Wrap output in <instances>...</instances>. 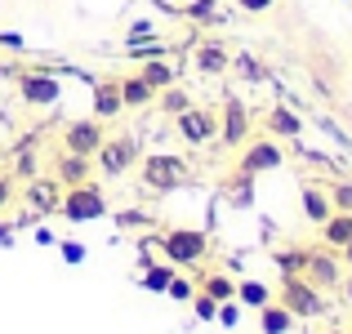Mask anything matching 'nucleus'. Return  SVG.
Masks as SVG:
<instances>
[{
	"label": "nucleus",
	"mask_w": 352,
	"mask_h": 334,
	"mask_svg": "<svg viewBox=\"0 0 352 334\" xmlns=\"http://www.w3.org/2000/svg\"><path fill=\"white\" fill-rule=\"evenodd\" d=\"M326 334H348V330H326Z\"/></svg>",
	"instance_id": "nucleus-46"
},
{
	"label": "nucleus",
	"mask_w": 352,
	"mask_h": 334,
	"mask_svg": "<svg viewBox=\"0 0 352 334\" xmlns=\"http://www.w3.org/2000/svg\"><path fill=\"white\" fill-rule=\"evenodd\" d=\"M58 214L67 223H94L107 214V197L94 179L89 183H76V188H63V201H58Z\"/></svg>",
	"instance_id": "nucleus-4"
},
{
	"label": "nucleus",
	"mask_w": 352,
	"mask_h": 334,
	"mask_svg": "<svg viewBox=\"0 0 352 334\" xmlns=\"http://www.w3.org/2000/svg\"><path fill=\"white\" fill-rule=\"evenodd\" d=\"M116 223H120V227H147L152 219H147L143 210H120V214H116Z\"/></svg>",
	"instance_id": "nucleus-36"
},
{
	"label": "nucleus",
	"mask_w": 352,
	"mask_h": 334,
	"mask_svg": "<svg viewBox=\"0 0 352 334\" xmlns=\"http://www.w3.org/2000/svg\"><path fill=\"white\" fill-rule=\"evenodd\" d=\"M228 201L232 205H254V174H245V170H236L232 179H228Z\"/></svg>",
	"instance_id": "nucleus-25"
},
{
	"label": "nucleus",
	"mask_w": 352,
	"mask_h": 334,
	"mask_svg": "<svg viewBox=\"0 0 352 334\" xmlns=\"http://www.w3.org/2000/svg\"><path fill=\"white\" fill-rule=\"evenodd\" d=\"M263 129H267L272 138H281V143H294V138H303V116L276 103V107L263 111Z\"/></svg>",
	"instance_id": "nucleus-14"
},
{
	"label": "nucleus",
	"mask_w": 352,
	"mask_h": 334,
	"mask_svg": "<svg viewBox=\"0 0 352 334\" xmlns=\"http://www.w3.org/2000/svg\"><path fill=\"white\" fill-rule=\"evenodd\" d=\"M192 179L188 161L183 156H170V152H152L138 161V183H143L147 192H179L183 183Z\"/></svg>",
	"instance_id": "nucleus-2"
},
{
	"label": "nucleus",
	"mask_w": 352,
	"mask_h": 334,
	"mask_svg": "<svg viewBox=\"0 0 352 334\" xmlns=\"http://www.w3.org/2000/svg\"><path fill=\"white\" fill-rule=\"evenodd\" d=\"M254 138V116H250V107L241 103V98H223V107H219V147H228V152H241V147Z\"/></svg>",
	"instance_id": "nucleus-5"
},
{
	"label": "nucleus",
	"mask_w": 352,
	"mask_h": 334,
	"mask_svg": "<svg viewBox=\"0 0 352 334\" xmlns=\"http://www.w3.org/2000/svg\"><path fill=\"white\" fill-rule=\"evenodd\" d=\"M120 98H125V111L129 107H147V103H156V89L134 71V76H120Z\"/></svg>",
	"instance_id": "nucleus-22"
},
{
	"label": "nucleus",
	"mask_w": 352,
	"mask_h": 334,
	"mask_svg": "<svg viewBox=\"0 0 352 334\" xmlns=\"http://www.w3.org/2000/svg\"><path fill=\"white\" fill-rule=\"evenodd\" d=\"M197 290H201V294H210L214 303L236 299V281H232L228 272H201V276H197Z\"/></svg>",
	"instance_id": "nucleus-21"
},
{
	"label": "nucleus",
	"mask_w": 352,
	"mask_h": 334,
	"mask_svg": "<svg viewBox=\"0 0 352 334\" xmlns=\"http://www.w3.org/2000/svg\"><path fill=\"white\" fill-rule=\"evenodd\" d=\"M0 45H5V49H23V36H14V32H0Z\"/></svg>",
	"instance_id": "nucleus-42"
},
{
	"label": "nucleus",
	"mask_w": 352,
	"mask_h": 334,
	"mask_svg": "<svg viewBox=\"0 0 352 334\" xmlns=\"http://www.w3.org/2000/svg\"><path fill=\"white\" fill-rule=\"evenodd\" d=\"M14 236V227H9V223H0V241H9Z\"/></svg>",
	"instance_id": "nucleus-44"
},
{
	"label": "nucleus",
	"mask_w": 352,
	"mask_h": 334,
	"mask_svg": "<svg viewBox=\"0 0 352 334\" xmlns=\"http://www.w3.org/2000/svg\"><path fill=\"white\" fill-rule=\"evenodd\" d=\"M192 312H197L201 321H214V317H219V303L210 299V294H201V290H197V299H192Z\"/></svg>",
	"instance_id": "nucleus-32"
},
{
	"label": "nucleus",
	"mask_w": 352,
	"mask_h": 334,
	"mask_svg": "<svg viewBox=\"0 0 352 334\" xmlns=\"http://www.w3.org/2000/svg\"><path fill=\"white\" fill-rule=\"evenodd\" d=\"M276 303L290 308L294 321H299V317H321V312H326V294H321L317 285H308L303 276H281V285H276Z\"/></svg>",
	"instance_id": "nucleus-7"
},
{
	"label": "nucleus",
	"mask_w": 352,
	"mask_h": 334,
	"mask_svg": "<svg viewBox=\"0 0 352 334\" xmlns=\"http://www.w3.org/2000/svg\"><path fill=\"white\" fill-rule=\"evenodd\" d=\"M94 156H76V152H63L58 147V156H54V179L63 183V188H76V183H89L94 179Z\"/></svg>",
	"instance_id": "nucleus-13"
},
{
	"label": "nucleus",
	"mask_w": 352,
	"mask_h": 334,
	"mask_svg": "<svg viewBox=\"0 0 352 334\" xmlns=\"http://www.w3.org/2000/svg\"><path fill=\"white\" fill-rule=\"evenodd\" d=\"M174 14H183L188 23H214L219 18V0H183Z\"/></svg>",
	"instance_id": "nucleus-28"
},
{
	"label": "nucleus",
	"mask_w": 352,
	"mask_h": 334,
	"mask_svg": "<svg viewBox=\"0 0 352 334\" xmlns=\"http://www.w3.org/2000/svg\"><path fill=\"white\" fill-rule=\"evenodd\" d=\"M138 161H143V143H138L134 134H107L103 147L94 152V170L103 174V179H125Z\"/></svg>",
	"instance_id": "nucleus-3"
},
{
	"label": "nucleus",
	"mask_w": 352,
	"mask_h": 334,
	"mask_svg": "<svg viewBox=\"0 0 352 334\" xmlns=\"http://www.w3.org/2000/svg\"><path fill=\"white\" fill-rule=\"evenodd\" d=\"M352 241V214H344V210H335L326 223H321V245H330V249H344Z\"/></svg>",
	"instance_id": "nucleus-20"
},
{
	"label": "nucleus",
	"mask_w": 352,
	"mask_h": 334,
	"mask_svg": "<svg viewBox=\"0 0 352 334\" xmlns=\"http://www.w3.org/2000/svg\"><path fill=\"white\" fill-rule=\"evenodd\" d=\"M258 330L263 334H290L294 330V312L290 308H281V303H263V308H258Z\"/></svg>",
	"instance_id": "nucleus-19"
},
{
	"label": "nucleus",
	"mask_w": 352,
	"mask_h": 334,
	"mask_svg": "<svg viewBox=\"0 0 352 334\" xmlns=\"http://www.w3.org/2000/svg\"><path fill=\"white\" fill-rule=\"evenodd\" d=\"M125 49H129V58H134V63H147V58H161L165 45L161 41H138V45H125Z\"/></svg>",
	"instance_id": "nucleus-31"
},
{
	"label": "nucleus",
	"mask_w": 352,
	"mask_h": 334,
	"mask_svg": "<svg viewBox=\"0 0 352 334\" xmlns=\"http://www.w3.org/2000/svg\"><path fill=\"white\" fill-rule=\"evenodd\" d=\"M330 205L335 210H344V214H352V179H339V183H330Z\"/></svg>",
	"instance_id": "nucleus-29"
},
{
	"label": "nucleus",
	"mask_w": 352,
	"mask_h": 334,
	"mask_svg": "<svg viewBox=\"0 0 352 334\" xmlns=\"http://www.w3.org/2000/svg\"><path fill=\"white\" fill-rule=\"evenodd\" d=\"M344 258H339V249L330 245H308V263H303V281L317 285L321 294H335L339 281H344Z\"/></svg>",
	"instance_id": "nucleus-6"
},
{
	"label": "nucleus",
	"mask_w": 352,
	"mask_h": 334,
	"mask_svg": "<svg viewBox=\"0 0 352 334\" xmlns=\"http://www.w3.org/2000/svg\"><path fill=\"white\" fill-rule=\"evenodd\" d=\"M232 63H236V71H241V76L263 80V67H258V58H254V54H241V58H232Z\"/></svg>",
	"instance_id": "nucleus-35"
},
{
	"label": "nucleus",
	"mask_w": 352,
	"mask_h": 334,
	"mask_svg": "<svg viewBox=\"0 0 352 334\" xmlns=\"http://www.w3.org/2000/svg\"><path fill=\"white\" fill-rule=\"evenodd\" d=\"M236 303L241 308H263V303H272V290H267L263 281H236Z\"/></svg>",
	"instance_id": "nucleus-26"
},
{
	"label": "nucleus",
	"mask_w": 352,
	"mask_h": 334,
	"mask_svg": "<svg viewBox=\"0 0 352 334\" xmlns=\"http://www.w3.org/2000/svg\"><path fill=\"white\" fill-rule=\"evenodd\" d=\"M241 9H245V14H267V9L276 5V0H236Z\"/></svg>",
	"instance_id": "nucleus-40"
},
{
	"label": "nucleus",
	"mask_w": 352,
	"mask_h": 334,
	"mask_svg": "<svg viewBox=\"0 0 352 334\" xmlns=\"http://www.w3.org/2000/svg\"><path fill=\"white\" fill-rule=\"evenodd\" d=\"M14 205V174H0V214Z\"/></svg>",
	"instance_id": "nucleus-37"
},
{
	"label": "nucleus",
	"mask_w": 352,
	"mask_h": 334,
	"mask_svg": "<svg viewBox=\"0 0 352 334\" xmlns=\"http://www.w3.org/2000/svg\"><path fill=\"white\" fill-rule=\"evenodd\" d=\"M18 98H23L27 107H54L63 98V85H58L54 71L36 67V71H23V76H18Z\"/></svg>",
	"instance_id": "nucleus-11"
},
{
	"label": "nucleus",
	"mask_w": 352,
	"mask_h": 334,
	"mask_svg": "<svg viewBox=\"0 0 352 334\" xmlns=\"http://www.w3.org/2000/svg\"><path fill=\"white\" fill-rule=\"evenodd\" d=\"M120 111H125V98H120V76H107V80H98L94 85V116L103 120H116Z\"/></svg>",
	"instance_id": "nucleus-16"
},
{
	"label": "nucleus",
	"mask_w": 352,
	"mask_h": 334,
	"mask_svg": "<svg viewBox=\"0 0 352 334\" xmlns=\"http://www.w3.org/2000/svg\"><path fill=\"white\" fill-rule=\"evenodd\" d=\"M36 174V156L27 152V156H18V165H14V179H32Z\"/></svg>",
	"instance_id": "nucleus-38"
},
{
	"label": "nucleus",
	"mask_w": 352,
	"mask_h": 334,
	"mask_svg": "<svg viewBox=\"0 0 352 334\" xmlns=\"http://www.w3.org/2000/svg\"><path fill=\"white\" fill-rule=\"evenodd\" d=\"M156 5H161V9H179L183 0H156Z\"/></svg>",
	"instance_id": "nucleus-45"
},
{
	"label": "nucleus",
	"mask_w": 352,
	"mask_h": 334,
	"mask_svg": "<svg viewBox=\"0 0 352 334\" xmlns=\"http://www.w3.org/2000/svg\"><path fill=\"white\" fill-rule=\"evenodd\" d=\"M348 334H352V330H348Z\"/></svg>",
	"instance_id": "nucleus-47"
},
{
	"label": "nucleus",
	"mask_w": 352,
	"mask_h": 334,
	"mask_svg": "<svg viewBox=\"0 0 352 334\" xmlns=\"http://www.w3.org/2000/svg\"><path fill=\"white\" fill-rule=\"evenodd\" d=\"M299 205H303V219H308L312 227H321V223L335 214V205H330V192H326V188H317V183H303Z\"/></svg>",
	"instance_id": "nucleus-17"
},
{
	"label": "nucleus",
	"mask_w": 352,
	"mask_h": 334,
	"mask_svg": "<svg viewBox=\"0 0 352 334\" xmlns=\"http://www.w3.org/2000/svg\"><path fill=\"white\" fill-rule=\"evenodd\" d=\"M23 201L32 205V214H36V219H41V214H58L63 183L54 179V174H32V179H27V192H23Z\"/></svg>",
	"instance_id": "nucleus-12"
},
{
	"label": "nucleus",
	"mask_w": 352,
	"mask_h": 334,
	"mask_svg": "<svg viewBox=\"0 0 352 334\" xmlns=\"http://www.w3.org/2000/svg\"><path fill=\"white\" fill-rule=\"evenodd\" d=\"M138 76H143L147 85H152L156 94H161V89H170L174 80H179V67H174V63L161 54V58H147V63H138Z\"/></svg>",
	"instance_id": "nucleus-18"
},
{
	"label": "nucleus",
	"mask_w": 352,
	"mask_h": 334,
	"mask_svg": "<svg viewBox=\"0 0 352 334\" xmlns=\"http://www.w3.org/2000/svg\"><path fill=\"white\" fill-rule=\"evenodd\" d=\"M174 129H179V138L188 147H206V143H214L219 138V107H201V103H192L188 111H179L174 116Z\"/></svg>",
	"instance_id": "nucleus-8"
},
{
	"label": "nucleus",
	"mask_w": 352,
	"mask_h": 334,
	"mask_svg": "<svg viewBox=\"0 0 352 334\" xmlns=\"http://www.w3.org/2000/svg\"><path fill=\"white\" fill-rule=\"evenodd\" d=\"M219 326H228V330H232V326H241V303L236 299H228V303H219Z\"/></svg>",
	"instance_id": "nucleus-33"
},
{
	"label": "nucleus",
	"mask_w": 352,
	"mask_h": 334,
	"mask_svg": "<svg viewBox=\"0 0 352 334\" xmlns=\"http://www.w3.org/2000/svg\"><path fill=\"white\" fill-rule=\"evenodd\" d=\"M339 258H344V267H348V272H352V241H348L344 249H339Z\"/></svg>",
	"instance_id": "nucleus-43"
},
{
	"label": "nucleus",
	"mask_w": 352,
	"mask_h": 334,
	"mask_svg": "<svg viewBox=\"0 0 352 334\" xmlns=\"http://www.w3.org/2000/svg\"><path fill=\"white\" fill-rule=\"evenodd\" d=\"M165 294H170L174 303H192V299H197V281H192V276H179V272H174V281H170V290H165Z\"/></svg>",
	"instance_id": "nucleus-30"
},
{
	"label": "nucleus",
	"mask_w": 352,
	"mask_h": 334,
	"mask_svg": "<svg viewBox=\"0 0 352 334\" xmlns=\"http://www.w3.org/2000/svg\"><path fill=\"white\" fill-rule=\"evenodd\" d=\"M272 263L281 276H303V263H308V245H281L272 249Z\"/></svg>",
	"instance_id": "nucleus-23"
},
{
	"label": "nucleus",
	"mask_w": 352,
	"mask_h": 334,
	"mask_svg": "<svg viewBox=\"0 0 352 334\" xmlns=\"http://www.w3.org/2000/svg\"><path fill=\"white\" fill-rule=\"evenodd\" d=\"M58 249H63V263H72V267L85 263V245L80 241H58Z\"/></svg>",
	"instance_id": "nucleus-34"
},
{
	"label": "nucleus",
	"mask_w": 352,
	"mask_h": 334,
	"mask_svg": "<svg viewBox=\"0 0 352 334\" xmlns=\"http://www.w3.org/2000/svg\"><path fill=\"white\" fill-rule=\"evenodd\" d=\"M156 249H161L165 263L174 267H201L210 258V249H214V241H210V232L201 227H165L161 236H152Z\"/></svg>",
	"instance_id": "nucleus-1"
},
{
	"label": "nucleus",
	"mask_w": 352,
	"mask_h": 334,
	"mask_svg": "<svg viewBox=\"0 0 352 334\" xmlns=\"http://www.w3.org/2000/svg\"><path fill=\"white\" fill-rule=\"evenodd\" d=\"M156 103H161L165 116H179V111H188V107H192V94L179 85V80H174L170 89H161V94H156Z\"/></svg>",
	"instance_id": "nucleus-27"
},
{
	"label": "nucleus",
	"mask_w": 352,
	"mask_h": 334,
	"mask_svg": "<svg viewBox=\"0 0 352 334\" xmlns=\"http://www.w3.org/2000/svg\"><path fill=\"white\" fill-rule=\"evenodd\" d=\"M192 67H197L201 76H223V71L232 67V54H228L219 41H206V45L192 49Z\"/></svg>",
	"instance_id": "nucleus-15"
},
{
	"label": "nucleus",
	"mask_w": 352,
	"mask_h": 334,
	"mask_svg": "<svg viewBox=\"0 0 352 334\" xmlns=\"http://www.w3.org/2000/svg\"><path fill=\"white\" fill-rule=\"evenodd\" d=\"M138 41H152V23H134V27H129V41L125 45H138Z\"/></svg>",
	"instance_id": "nucleus-39"
},
{
	"label": "nucleus",
	"mask_w": 352,
	"mask_h": 334,
	"mask_svg": "<svg viewBox=\"0 0 352 334\" xmlns=\"http://www.w3.org/2000/svg\"><path fill=\"white\" fill-rule=\"evenodd\" d=\"M285 165V147H281V138H250L245 147H241V161H236V170H245V174H267V170H281Z\"/></svg>",
	"instance_id": "nucleus-9"
},
{
	"label": "nucleus",
	"mask_w": 352,
	"mask_h": 334,
	"mask_svg": "<svg viewBox=\"0 0 352 334\" xmlns=\"http://www.w3.org/2000/svg\"><path fill=\"white\" fill-rule=\"evenodd\" d=\"M170 281H174V263H147L143 276H138V285L152 290V294H165V290H170Z\"/></svg>",
	"instance_id": "nucleus-24"
},
{
	"label": "nucleus",
	"mask_w": 352,
	"mask_h": 334,
	"mask_svg": "<svg viewBox=\"0 0 352 334\" xmlns=\"http://www.w3.org/2000/svg\"><path fill=\"white\" fill-rule=\"evenodd\" d=\"M335 294H339V299H344L348 308H352V272H344V281H339V290H335Z\"/></svg>",
	"instance_id": "nucleus-41"
},
{
	"label": "nucleus",
	"mask_w": 352,
	"mask_h": 334,
	"mask_svg": "<svg viewBox=\"0 0 352 334\" xmlns=\"http://www.w3.org/2000/svg\"><path fill=\"white\" fill-rule=\"evenodd\" d=\"M107 138V125L98 116H80L63 125V152H76V156H94Z\"/></svg>",
	"instance_id": "nucleus-10"
}]
</instances>
